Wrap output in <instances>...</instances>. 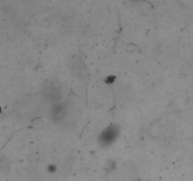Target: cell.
<instances>
[{"instance_id":"6da1fadb","label":"cell","mask_w":193,"mask_h":181,"mask_svg":"<svg viewBox=\"0 0 193 181\" xmlns=\"http://www.w3.org/2000/svg\"><path fill=\"white\" fill-rule=\"evenodd\" d=\"M119 134V129L115 126H111L109 127L106 128L100 135L99 141L100 143L104 144V145H108V144L112 143Z\"/></svg>"}]
</instances>
